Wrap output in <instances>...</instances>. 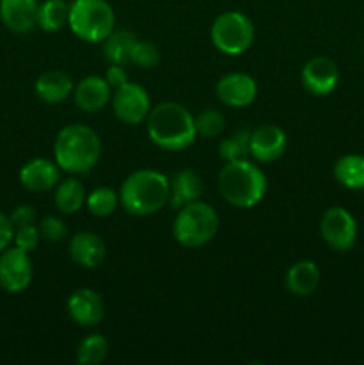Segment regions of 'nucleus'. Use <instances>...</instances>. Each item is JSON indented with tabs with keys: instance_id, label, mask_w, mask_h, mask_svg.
Listing matches in <instances>:
<instances>
[{
	"instance_id": "f704fd0d",
	"label": "nucleus",
	"mask_w": 364,
	"mask_h": 365,
	"mask_svg": "<svg viewBox=\"0 0 364 365\" xmlns=\"http://www.w3.org/2000/svg\"><path fill=\"white\" fill-rule=\"evenodd\" d=\"M14 239V227L11 223V217L0 210V252L9 248Z\"/></svg>"
},
{
	"instance_id": "5701e85b",
	"label": "nucleus",
	"mask_w": 364,
	"mask_h": 365,
	"mask_svg": "<svg viewBox=\"0 0 364 365\" xmlns=\"http://www.w3.org/2000/svg\"><path fill=\"white\" fill-rule=\"evenodd\" d=\"M136 38L134 32L125 31H113L106 39H103V57L113 64H128L131 63V52L134 48Z\"/></svg>"
},
{
	"instance_id": "c756f323",
	"label": "nucleus",
	"mask_w": 364,
	"mask_h": 365,
	"mask_svg": "<svg viewBox=\"0 0 364 365\" xmlns=\"http://www.w3.org/2000/svg\"><path fill=\"white\" fill-rule=\"evenodd\" d=\"M161 61V52L153 43L143 41V39H138L131 52V63L136 64L139 68H153L157 66Z\"/></svg>"
},
{
	"instance_id": "f8f14e48",
	"label": "nucleus",
	"mask_w": 364,
	"mask_h": 365,
	"mask_svg": "<svg viewBox=\"0 0 364 365\" xmlns=\"http://www.w3.org/2000/svg\"><path fill=\"white\" fill-rule=\"evenodd\" d=\"M216 96L227 107H248L257 98V82L243 71L227 73L216 82Z\"/></svg>"
},
{
	"instance_id": "ddd939ff",
	"label": "nucleus",
	"mask_w": 364,
	"mask_h": 365,
	"mask_svg": "<svg viewBox=\"0 0 364 365\" xmlns=\"http://www.w3.org/2000/svg\"><path fill=\"white\" fill-rule=\"evenodd\" d=\"M288 146V135L278 125H261L250 132V157L257 163L280 159Z\"/></svg>"
},
{
	"instance_id": "c9c22d12",
	"label": "nucleus",
	"mask_w": 364,
	"mask_h": 365,
	"mask_svg": "<svg viewBox=\"0 0 364 365\" xmlns=\"http://www.w3.org/2000/svg\"><path fill=\"white\" fill-rule=\"evenodd\" d=\"M0 2H2V0H0Z\"/></svg>"
},
{
	"instance_id": "f3484780",
	"label": "nucleus",
	"mask_w": 364,
	"mask_h": 365,
	"mask_svg": "<svg viewBox=\"0 0 364 365\" xmlns=\"http://www.w3.org/2000/svg\"><path fill=\"white\" fill-rule=\"evenodd\" d=\"M111 88L98 75H88L74 88V102L84 113H98L111 102Z\"/></svg>"
},
{
	"instance_id": "bb28decb",
	"label": "nucleus",
	"mask_w": 364,
	"mask_h": 365,
	"mask_svg": "<svg viewBox=\"0 0 364 365\" xmlns=\"http://www.w3.org/2000/svg\"><path fill=\"white\" fill-rule=\"evenodd\" d=\"M218 153L225 163L250 159V130L241 128V130H236L234 134L221 139Z\"/></svg>"
},
{
	"instance_id": "9d476101",
	"label": "nucleus",
	"mask_w": 364,
	"mask_h": 365,
	"mask_svg": "<svg viewBox=\"0 0 364 365\" xmlns=\"http://www.w3.org/2000/svg\"><path fill=\"white\" fill-rule=\"evenodd\" d=\"M32 277L34 269L27 252L16 246H9L0 252V287L4 291L11 294L25 291L31 285Z\"/></svg>"
},
{
	"instance_id": "423d86ee",
	"label": "nucleus",
	"mask_w": 364,
	"mask_h": 365,
	"mask_svg": "<svg viewBox=\"0 0 364 365\" xmlns=\"http://www.w3.org/2000/svg\"><path fill=\"white\" fill-rule=\"evenodd\" d=\"M114 11L106 0H74L68 27L86 43H102L114 31Z\"/></svg>"
},
{
	"instance_id": "dca6fc26",
	"label": "nucleus",
	"mask_w": 364,
	"mask_h": 365,
	"mask_svg": "<svg viewBox=\"0 0 364 365\" xmlns=\"http://www.w3.org/2000/svg\"><path fill=\"white\" fill-rule=\"evenodd\" d=\"M68 253L77 266L84 269H96L106 260V245L100 235L93 232H77L70 239Z\"/></svg>"
},
{
	"instance_id": "1a4fd4ad",
	"label": "nucleus",
	"mask_w": 364,
	"mask_h": 365,
	"mask_svg": "<svg viewBox=\"0 0 364 365\" xmlns=\"http://www.w3.org/2000/svg\"><path fill=\"white\" fill-rule=\"evenodd\" d=\"M320 234L328 248L335 252H346L357 241L355 217L343 207H330L321 216Z\"/></svg>"
},
{
	"instance_id": "4be33fe9",
	"label": "nucleus",
	"mask_w": 364,
	"mask_h": 365,
	"mask_svg": "<svg viewBox=\"0 0 364 365\" xmlns=\"http://www.w3.org/2000/svg\"><path fill=\"white\" fill-rule=\"evenodd\" d=\"M86 198H88V192H86L84 184L75 177L59 180L54 191V203L57 210L66 216L77 214L86 205Z\"/></svg>"
},
{
	"instance_id": "2f4dec72",
	"label": "nucleus",
	"mask_w": 364,
	"mask_h": 365,
	"mask_svg": "<svg viewBox=\"0 0 364 365\" xmlns=\"http://www.w3.org/2000/svg\"><path fill=\"white\" fill-rule=\"evenodd\" d=\"M14 246L24 252L31 253L34 252L36 248L41 242V234H39V228L36 225H29V227H21L14 230V239H13Z\"/></svg>"
},
{
	"instance_id": "20e7f679",
	"label": "nucleus",
	"mask_w": 364,
	"mask_h": 365,
	"mask_svg": "<svg viewBox=\"0 0 364 365\" xmlns=\"http://www.w3.org/2000/svg\"><path fill=\"white\" fill-rule=\"evenodd\" d=\"M120 205L132 216H150L163 209L170 198V180L156 170H138L120 187Z\"/></svg>"
},
{
	"instance_id": "2eb2a0df",
	"label": "nucleus",
	"mask_w": 364,
	"mask_h": 365,
	"mask_svg": "<svg viewBox=\"0 0 364 365\" xmlns=\"http://www.w3.org/2000/svg\"><path fill=\"white\" fill-rule=\"evenodd\" d=\"M61 168L56 160L38 157L25 163L20 170V184L27 191L32 192H49L59 184Z\"/></svg>"
},
{
	"instance_id": "9b49d317",
	"label": "nucleus",
	"mask_w": 364,
	"mask_h": 365,
	"mask_svg": "<svg viewBox=\"0 0 364 365\" xmlns=\"http://www.w3.org/2000/svg\"><path fill=\"white\" fill-rule=\"evenodd\" d=\"M339 68L332 59L323 56L313 57L302 68V84L310 95L327 96L338 88Z\"/></svg>"
},
{
	"instance_id": "39448f33",
	"label": "nucleus",
	"mask_w": 364,
	"mask_h": 365,
	"mask_svg": "<svg viewBox=\"0 0 364 365\" xmlns=\"http://www.w3.org/2000/svg\"><path fill=\"white\" fill-rule=\"evenodd\" d=\"M220 227V217L211 203L196 200L177 210L173 232L175 241L184 248H200L211 242Z\"/></svg>"
},
{
	"instance_id": "0eeeda50",
	"label": "nucleus",
	"mask_w": 364,
	"mask_h": 365,
	"mask_svg": "<svg viewBox=\"0 0 364 365\" xmlns=\"http://www.w3.org/2000/svg\"><path fill=\"white\" fill-rule=\"evenodd\" d=\"M256 39L252 20L239 11L221 13L211 25V41L225 56H241Z\"/></svg>"
},
{
	"instance_id": "393cba45",
	"label": "nucleus",
	"mask_w": 364,
	"mask_h": 365,
	"mask_svg": "<svg viewBox=\"0 0 364 365\" xmlns=\"http://www.w3.org/2000/svg\"><path fill=\"white\" fill-rule=\"evenodd\" d=\"M70 4L64 0H45L39 4L38 27L45 32H57L68 25Z\"/></svg>"
},
{
	"instance_id": "7ed1b4c3",
	"label": "nucleus",
	"mask_w": 364,
	"mask_h": 365,
	"mask_svg": "<svg viewBox=\"0 0 364 365\" xmlns=\"http://www.w3.org/2000/svg\"><path fill=\"white\" fill-rule=\"evenodd\" d=\"M218 189L228 205L238 209H252L263 202L268 189L264 171L250 159L225 163L218 175Z\"/></svg>"
},
{
	"instance_id": "cd10ccee",
	"label": "nucleus",
	"mask_w": 364,
	"mask_h": 365,
	"mask_svg": "<svg viewBox=\"0 0 364 365\" xmlns=\"http://www.w3.org/2000/svg\"><path fill=\"white\" fill-rule=\"evenodd\" d=\"M118 205H120V195L106 185L93 189L86 198V207L96 217L111 216L118 209Z\"/></svg>"
},
{
	"instance_id": "6ab92c4d",
	"label": "nucleus",
	"mask_w": 364,
	"mask_h": 365,
	"mask_svg": "<svg viewBox=\"0 0 364 365\" xmlns=\"http://www.w3.org/2000/svg\"><path fill=\"white\" fill-rule=\"evenodd\" d=\"M203 195V180L193 170H181L170 180V203L171 209L178 210L188 203L196 202Z\"/></svg>"
},
{
	"instance_id": "473e14b6",
	"label": "nucleus",
	"mask_w": 364,
	"mask_h": 365,
	"mask_svg": "<svg viewBox=\"0 0 364 365\" xmlns=\"http://www.w3.org/2000/svg\"><path fill=\"white\" fill-rule=\"evenodd\" d=\"M9 217H11V223H13L14 230H16V228L29 227V225H34L36 223V217H38V214H36L34 207L20 205V207H16V209H14L13 212L9 214Z\"/></svg>"
},
{
	"instance_id": "a878e982",
	"label": "nucleus",
	"mask_w": 364,
	"mask_h": 365,
	"mask_svg": "<svg viewBox=\"0 0 364 365\" xmlns=\"http://www.w3.org/2000/svg\"><path fill=\"white\" fill-rule=\"evenodd\" d=\"M109 342L102 334H91L82 339L75 351V359L81 365H98L106 360Z\"/></svg>"
},
{
	"instance_id": "4468645a",
	"label": "nucleus",
	"mask_w": 364,
	"mask_h": 365,
	"mask_svg": "<svg viewBox=\"0 0 364 365\" xmlns=\"http://www.w3.org/2000/svg\"><path fill=\"white\" fill-rule=\"evenodd\" d=\"M66 309L71 321L77 323L79 327L86 328L100 324L103 316H106V303H103L102 296L88 287L77 289V291L68 298Z\"/></svg>"
},
{
	"instance_id": "f257e3e1",
	"label": "nucleus",
	"mask_w": 364,
	"mask_h": 365,
	"mask_svg": "<svg viewBox=\"0 0 364 365\" xmlns=\"http://www.w3.org/2000/svg\"><path fill=\"white\" fill-rule=\"evenodd\" d=\"M150 141L166 152H182L196 139L195 116L177 102L157 103L146 118Z\"/></svg>"
},
{
	"instance_id": "c85d7f7f",
	"label": "nucleus",
	"mask_w": 364,
	"mask_h": 365,
	"mask_svg": "<svg viewBox=\"0 0 364 365\" xmlns=\"http://www.w3.org/2000/svg\"><path fill=\"white\" fill-rule=\"evenodd\" d=\"M196 134L206 139L220 138L225 130V116L216 109H203L195 118Z\"/></svg>"
},
{
	"instance_id": "a211bd4d",
	"label": "nucleus",
	"mask_w": 364,
	"mask_h": 365,
	"mask_svg": "<svg viewBox=\"0 0 364 365\" xmlns=\"http://www.w3.org/2000/svg\"><path fill=\"white\" fill-rule=\"evenodd\" d=\"M38 0H2L0 20L16 34L31 32L38 25Z\"/></svg>"
},
{
	"instance_id": "72a5a7b5",
	"label": "nucleus",
	"mask_w": 364,
	"mask_h": 365,
	"mask_svg": "<svg viewBox=\"0 0 364 365\" xmlns=\"http://www.w3.org/2000/svg\"><path fill=\"white\" fill-rule=\"evenodd\" d=\"M103 78L107 81V84L111 86L113 89H118L120 86H123L125 82H128V73L127 70L123 68V64H113L106 70V75Z\"/></svg>"
},
{
	"instance_id": "6e6552de",
	"label": "nucleus",
	"mask_w": 364,
	"mask_h": 365,
	"mask_svg": "<svg viewBox=\"0 0 364 365\" xmlns=\"http://www.w3.org/2000/svg\"><path fill=\"white\" fill-rule=\"evenodd\" d=\"M111 106L113 113L121 123L139 125L146 121L150 109V96L143 86L136 82H125L118 89H114V95L111 96Z\"/></svg>"
},
{
	"instance_id": "7c9ffc66",
	"label": "nucleus",
	"mask_w": 364,
	"mask_h": 365,
	"mask_svg": "<svg viewBox=\"0 0 364 365\" xmlns=\"http://www.w3.org/2000/svg\"><path fill=\"white\" fill-rule=\"evenodd\" d=\"M39 234L41 239H45L46 242H61L64 241L68 234V228L64 225V221L57 216H45L39 221Z\"/></svg>"
},
{
	"instance_id": "aec40b11",
	"label": "nucleus",
	"mask_w": 364,
	"mask_h": 365,
	"mask_svg": "<svg viewBox=\"0 0 364 365\" xmlns=\"http://www.w3.org/2000/svg\"><path fill=\"white\" fill-rule=\"evenodd\" d=\"M74 81L68 73L59 70H49L41 73L36 81V95L46 103H61L74 95Z\"/></svg>"
},
{
	"instance_id": "f03ea898",
	"label": "nucleus",
	"mask_w": 364,
	"mask_h": 365,
	"mask_svg": "<svg viewBox=\"0 0 364 365\" xmlns=\"http://www.w3.org/2000/svg\"><path fill=\"white\" fill-rule=\"evenodd\" d=\"M102 143L91 127L71 123L61 128L54 141V160L71 175L89 173L98 164Z\"/></svg>"
},
{
	"instance_id": "b1692460",
	"label": "nucleus",
	"mask_w": 364,
	"mask_h": 365,
	"mask_svg": "<svg viewBox=\"0 0 364 365\" xmlns=\"http://www.w3.org/2000/svg\"><path fill=\"white\" fill-rule=\"evenodd\" d=\"M334 177L343 187L364 189V157L348 153L334 164Z\"/></svg>"
},
{
	"instance_id": "412c9836",
	"label": "nucleus",
	"mask_w": 364,
	"mask_h": 365,
	"mask_svg": "<svg viewBox=\"0 0 364 365\" xmlns=\"http://www.w3.org/2000/svg\"><path fill=\"white\" fill-rule=\"evenodd\" d=\"M320 269L313 260H300L293 264L285 273V287L293 296L305 298L310 296L320 285Z\"/></svg>"
}]
</instances>
